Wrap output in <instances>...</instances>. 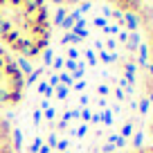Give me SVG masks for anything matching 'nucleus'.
Returning <instances> with one entry per match:
<instances>
[{"label": "nucleus", "instance_id": "3", "mask_svg": "<svg viewBox=\"0 0 153 153\" xmlns=\"http://www.w3.org/2000/svg\"><path fill=\"white\" fill-rule=\"evenodd\" d=\"M0 153H20L14 126H11V122L5 117L2 110H0Z\"/></svg>", "mask_w": 153, "mask_h": 153}, {"label": "nucleus", "instance_id": "1", "mask_svg": "<svg viewBox=\"0 0 153 153\" xmlns=\"http://www.w3.org/2000/svg\"><path fill=\"white\" fill-rule=\"evenodd\" d=\"M52 43V18L45 0H0V48L32 61Z\"/></svg>", "mask_w": 153, "mask_h": 153}, {"label": "nucleus", "instance_id": "2", "mask_svg": "<svg viewBox=\"0 0 153 153\" xmlns=\"http://www.w3.org/2000/svg\"><path fill=\"white\" fill-rule=\"evenodd\" d=\"M25 79L20 74L16 61L0 48V110L14 108L23 101Z\"/></svg>", "mask_w": 153, "mask_h": 153}, {"label": "nucleus", "instance_id": "4", "mask_svg": "<svg viewBox=\"0 0 153 153\" xmlns=\"http://www.w3.org/2000/svg\"><path fill=\"white\" fill-rule=\"evenodd\" d=\"M142 23V36H144V54H146L149 72L153 74V11H144L137 16Z\"/></svg>", "mask_w": 153, "mask_h": 153}, {"label": "nucleus", "instance_id": "8", "mask_svg": "<svg viewBox=\"0 0 153 153\" xmlns=\"http://www.w3.org/2000/svg\"><path fill=\"white\" fill-rule=\"evenodd\" d=\"M144 11H153V9H151V7H146V9H144ZM144 11H142V14H144Z\"/></svg>", "mask_w": 153, "mask_h": 153}, {"label": "nucleus", "instance_id": "7", "mask_svg": "<svg viewBox=\"0 0 153 153\" xmlns=\"http://www.w3.org/2000/svg\"><path fill=\"white\" fill-rule=\"evenodd\" d=\"M146 133H149V140H151V146H153V110H151V117L146 122Z\"/></svg>", "mask_w": 153, "mask_h": 153}, {"label": "nucleus", "instance_id": "6", "mask_svg": "<svg viewBox=\"0 0 153 153\" xmlns=\"http://www.w3.org/2000/svg\"><path fill=\"white\" fill-rule=\"evenodd\" d=\"M124 153H153V146L151 144H142V146H133V149H128V151H124Z\"/></svg>", "mask_w": 153, "mask_h": 153}, {"label": "nucleus", "instance_id": "5", "mask_svg": "<svg viewBox=\"0 0 153 153\" xmlns=\"http://www.w3.org/2000/svg\"><path fill=\"white\" fill-rule=\"evenodd\" d=\"M115 11L120 14H126V16H140L149 5L151 0H106Z\"/></svg>", "mask_w": 153, "mask_h": 153}]
</instances>
